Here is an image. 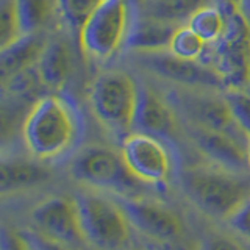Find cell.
Masks as SVG:
<instances>
[{"mask_svg":"<svg viewBox=\"0 0 250 250\" xmlns=\"http://www.w3.org/2000/svg\"><path fill=\"white\" fill-rule=\"evenodd\" d=\"M216 0H146V14L167 22H188L200 8L214 3Z\"/></svg>","mask_w":250,"mask_h":250,"instance_id":"obj_19","label":"cell"},{"mask_svg":"<svg viewBox=\"0 0 250 250\" xmlns=\"http://www.w3.org/2000/svg\"><path fill=\"white\" fill-rule=\"evenodd\" d=\"M174 96L172 105L180 109L188 119H191L194 127L224 131L241 141L242 138H247L233 121L225 97L217 99L194 91H177Z\"/></svg>","mask_w":250,"mask_h":250,"instance_id":"obj_11","label":"cell"},{"mask_svg":"<svg viewBox=\"0 0 250 250\" xmlns=\"http://www.w3.org/2000/svg\"><path fill=\"white\" fill-rule=\"evenodd\" d=\"M143 55V64L155 75L172 83L188 86L189 89H225L227 86L216 70L203 61H192L174 57L170 52H147Z\"/></svg>","mask_w":250,"mask_h":250,"instance_id":"obj_9","label":"cell"},{"mask_svg":"<svg viewBox=\"0 0 250 250\" xmlns=\"http://www.w3.org/2000/svg\"><path fill=\"white\" fill-rule=\"evenodd\" d=\"M239 6L250 21V0H239Z\"/></svg>","mask_w":250,"mask_h":250,"instance_id":"obj_31","label":"cell"},{"mask_svg":"<svg viewBox=\"0 0 250 250\" xmlns=\"http://www.w3.org/2000/svg\"><path fill=\"white\" fill-rule=\"evenodd\" d=\"M31 221L41 233L70 247L88 242L82 230L75 199L61 195L47 197L31 209Z\"/></svg>","mask_w":250,"mask_h":250,"instance_id":"obj_10","label":"cell"},{"mask_svg":"<svg viewBox=\"0 0 250 250\" xmlns=\"http://www.w3.org/2000/svg\"><path fill=\"white\" fill-rule=\"evenodd\" d=\"M86 241L102 250H119L128 242L130 222L119 202L97 192L75 197Z\"/></svg>","mask_w":250,"mask_h":250,"instance_id":"obj_7","label":"cell"},{"mask_svg":"<svg viewBox=\"0 0 250 250\" xmlns=\"http://www.w3.org/2000/svg\"><path fill=\"white\" fill-rule=\"evenodd\" d=\"M207 47L208 44L186 23V25L177 27L174 36L170 39L167 52H170L177 58L199 61L205 55Z\"/></svg>","mask_w":250,"mask_h":250,"instance_id":"obj_21","label":"cell"},{"mask_svg":"<svg viewBox=\"0 0 250 250\" xmlns=\"http://www.w3.org/2000/svg\"><path fill=\"white\" fill-rule=\"evenodd\" d=\"M121 155L131 175L144 185H164L172 174V156L161 138L128 133L122 141Z\"/></svg>","mask_w":250,"mask_h":250,"instance_id":"obj_8","label":"cell"},{"mask_svg":"<svg viewBox=\"0 0 250 250\" xmlns=\"http://www.w3.org/2000/svg\"><path fill=\"white\" fill-rule=\"evenodd\" d=\"M83 131L78 108L64 96L38 99L22 125L23 144L39 161H52L72 150Z\"/></svg>","mask_w":250,"mask_h":250,"instance_id":"obj_1","label":"cell"},{"mask_svg":"<svg viewBox=\"0 0 250 250\" xmlns=\"http://www.w3.org/2000/svg\"><path fill=\"white\" fill-rule=\"evenodd\" d=\"M16 13H18L22 35L38 33L50 16L49 0H16Z\"/></svg>","mask_w":250,"mask_h":250,"instance_id":"obj_23","label":"cell"},{"mask_svg":"<svg viewBox=\"0 0 250 250\" xmlns=\"http://www.w3.org/2000/svg\"><path fill=\"white\" fill-rule=\"evenodd\" d=\"M225 222L234 233L250 241V195L225 219Z\"/></svg>","mask_w":250,"mask_h":250,"instance_id":"obj_28","label":"cell"},{"mask_svg":"<svg viewBox=\"0 0 250 250\" xmlns=\"http://www.w3.org/2000/svg\"><path fill=\"white\" fill-rule=\"evenodd\" d=\"M70 174L82 185L116 192L121 197L136 195L141 185L125 166L122 155L102 146H91L78 152L70 164Z\"/></svg>","mask_w":250,"mask_h":250,"instance_id":"obj_6","label":"cell"},{"mask_svg":"<svg viewBox=\"0 0 250 250\" xmlns=\"http://www.w3.org/2000/svg\"><path fill=\"white\" fill-rule=\"evenodd\" d=\"M227 28L216 42L208 44L202 61L222 78L227 89H244L250 74V21L241 6H225Z\"/></svg>","mask_w":250,"mask_h":250,"instance_id":"obj_3","label":"cell"},{"mask_svg":"<svg viewBox=\"0 0 250 250\" xmlns=\"http://www.w3.org/2000/svg\"><path fill=\"white\" fill-rule=\"evenodd\" d=\"M219 5H221L222 8L225 6H233V5H238L239 6V0H217Z\"/></svg>","mask_w":250,"mask_h":250,"instance_id":"obj_32","label":"cell"},{"mask_svg":"<svg viewBox=\"0 0 250 250\" xmlns=\"http://www.w3.org/2000/svg\"><path fill=\"white\" fill-rule=\"evenodd\" d=\"M130 2H146V0H130Z\"/></svg>","mask_w":250,"mask_h":250,"instance_id":"obj_34","label":"cell"},{"mask_svg":"<svg viewBox=\"0 0 250 250\" xmlns=\"http://www.w3.org/2000/svg\"><path fill=\"white\" fill-rule=\"evenodd\" d=\"M192 139L195 147L207 156L209 163L234 172H242L249 167L246 146H242L241 139L229 133L194 127Z\"/></svg>","mask_w":250,"mask_h":250,"instance_id":"obj_13","label":"cell"},{"mask_svg":"<svg viewBox=\"0 0 250 250\" xmlns=\"http://www.w3.org/2000/svg\"><path fill=\"white\" fill-rule=\"evenodd\" d=\"M21 36L22 31L18 13H16V0H3L2 13H0V49Z\"/></svg>","mask_w":250,"mask_h":250,"instance_id":"obj_26","label":"cell"},{"mask_svg":"<svg viewBox=\"0 0 250 250\" xmlns=\"http://www.w3.org/2000/svg\"><path fill=\"white\" fill-rule=\"evenodd\" d=\"M130 0H105L78 33L86 57L99 62L113 58L125 47L131 27Z\"/></svg>","mask_w":250,"mask_h":250,"instance_id":"obj_5","label":"cell"},{"mask_svg":"<svg viewBox=\"0 0 250 250\" xmlns=\"http://www.w3.org/2000/svg\"><path fill=\"white\" fill-rule=\"evenodd\" d=\"M104 2L105 0H57V8L62 22L75 33H80L84 23Z\"/></svg>","mask_w":250,"mask_h":250,"instance_id":"obj_22","label":"cell"},{"mask_svg":"<svg viewBox=\"0 0 250 250\" xmlns=\"http://www.w3.org/2000/svg\"><path fill=\"white\" fill-rule=\"evenodd\" d=\"M36 66L44 86L50 89L62 88L72 72V55L69 47L62 41L49 42Z\"/></svg>","mask_w":250,"mask_h":250,"instance_id":"obj_18","label":"cell"},{"mask_svg":"<svg viewBox=\"0 0 250 250\" xmlns=\"http://www.w3.org/2000/svg\"><path fill=\"white\" fill-rule=\"evenodd\" d=\"M0 250H30V247L23 241L19 231L3 229L2 239H0Z\"/></svg>","mask_w":250,"mask_h":250,"instance_id":"obj_30","label":"cell"},{"mask_svg":"<svg viewBox=\"0 0 250 250\" xmlns=\"http://www.w3.org/2000/svg\"><path fill=\"white\" fill-rule=\"evenodd\" d=\"M200 250H244V247L225 234H211L202 242Z\"/></svg>","mask_w":250,"mask_h":250,"instance_id":"obj_29","label":"cell"},{"mask_svg":"<svg viewBox=\"0 0 250 250\" xmlns=\"http://www.w3.org/2000/svg\"><path fill=\"white\" fill-rule=\"evenodd\" d=\"M30 250H72V247L53 239L39 230H22L19 231Z\"/></svg>","mask_w":250,"mask_h":250,"instance_id":"obj_27","label":"cell"},{"mask_svg":"<svg viewBox=\"0 0 250 250\" xmlns=\"http://www.w3.org/2000/svg\"><path fill=\"white\" fill-rule=\"evenodd\" d=\"M50 172L44 166L21 158H3L0 164V191L16 192L44 183Z\"/></svg>","mask_w":250,"mask_h":250,"instance_id":"obj_17","label":"cell"},{"mask_svg":"<svg viewBox=\"0 0 250 250\" xmlns=\"http://www.w3.org/2000/svg\"><path fill=\"white\" fill-rule=\"evenodd\" d=\"M182 186L195 208L224 221L250 195V183L241 172L213 163L188 167L182 174Z\"/></svg>","mask_w":250,"mask_h":250,"instance_id":"obj_2","label":"cell"},{"mask_svg":"<svg viewBox=\"0 0 250 250\" xmlns=\"http://www.w3.org/2000/svg\"><path fill=\"white\" fill-rule=\"evenodd\" d=\"M45 39L39 33L22 35L11 44L0 49V74L2 80L14 74L33 67L45 49Z\"/></svg>","mask_w":250,"mask_h":250,"instance_id":"obj_16","label":"cell"},{"mask_svg":"<svg viewBox=\"0 0 250 250\" xmlns=\"http://www.w3.org/2000/svg\"><path fill=\"white\" fill-rule=\"evenodd\" d=\"M246 153H247V166L250 169V139L247 141V146H246Z\"/></svg>","mask_w":250,"mask_h":250,"instance_id":"obj_33","label":"cell"},{"mask_svg":"<svg viewBox=\"0 0 250 250\" xmlns=\"http://www.w3.org/2000/svg\"><path fill=\"white\" fill-rule=\"evenodd\" d=\"M135 131L156 138H167L177 130L174 106L147 88H139V100L135 117Z\"/></svg>","mask_w":250,"mask_h":250,"instance_id":"obj_14","label":"cell"},{"mask_svg":"<svg viewBox=\"0 0 250 250\" xmlns=\"http://www.w3.org/2000/svg\"><path fill=\"white\" fill-rule=\"evenodd\" d=\"M186 23L207 44H213L224 35L227 28V13L221 5L211 3L195 11Z\"/></svg>","mask_w":250,"mask_h":250,"instance_id":"obj_20","label":"cell"},{"mask_svg":"<svg viewBox=\"0 0 250 250\" xmlns=\"http://www.w3.org/2000/svg\"><path fill=\"white\" fill-rule=\"evenodd\" d=\"M88 99L99 124L114 135L125 138L135 127L139 86L127 72H102L92 82Z\"/></svg>","mask_w":250,"mask_h":250,"instance_id":"obj_4","label":"cell"},{"mask_svg":"<svg viewBox=\"0 0 250 250\" xmlns=\"http://www.w3.org/2000/svg\"><path fill=\"white\" fill-rule=\"evenodd\" d=\"M247 86H249V89H250V74H249V83H247Z\"/></svg>","mask_w":250,"mask_h":250,"instance_id":"obj_35","label":"cell"},{"mask_svg":"<svg viewBox=\"0 0 250 250\" xmlns=\"http://www.w3.org/2000/svg\"><path fill=\"white\" fill-rule=\"evenodd\" d=\"M3 86H5V89H8L13 94V96L23 97V96H31V94L36 92L41 86H44V83H42L41 75H39L38 66H33V67L21 70V72L5 78Z\"/></svg>","mask_w":250,"mask_h":250,"instance_id":"obj_25","label":"cell"},{"mask_svg":"<svg viewBox=\"0 0 250 250\" xmlns=\"http://www.w3.org/2000/svg\"><path fill=\"white\" fill-rule=\"evenodd\" d=\"M177 27L178 23L153 18L150 14L138 16L131 21L125 47L138 53L167 50Z\"/></svg>","mask_w":250,"mask_h":250,"instance_id":"obj_15","label":"cell"},{"mask_svg":"<svg viewBox=\"0 0 250 250\" xmlns=\"http://www.w3.org/2000/svg\"><path fill=\"white\" fill-rule=\"evenodd\" d=\"M117 202L122 207L130 225L147 238L169 241L182 234L183 227L178 216L161 203L138 195L121 197Z\"/></svg>","mask_w":250,"mask_h":250,"instance_id":"obj_12","label":"cell"},{"mask_svg":"<svg viewBox=\"0 0 250 250\" xmlns=\"http://www.w3.org/2000/svg\"><path fill=\"white\" fill-rule=\"evenodd\" d=\"M224 97L233 121L250 139V92L244 89H227Z\"/></svg>","mask_w":250,"mask_h":250,"instance_id":"obj_24","label":"cell"}]
</instances>
